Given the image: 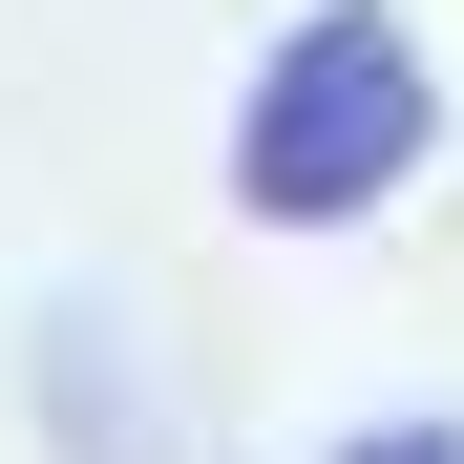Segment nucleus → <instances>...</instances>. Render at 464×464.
I'll use <instances>...</instances> for the list:
<instances>
[{
	"label": "nucleus",
	"instance_id": "1",
	"mask_svg": "<svg viewBox=\"0 0 464 464\" xmlns=\"http://www.w3.org/2000/svg\"><path fill=\"white\" fill-rule=\"evenodd\" d=\"M443 148V63L401 0H295L232 85V211L254 232H359L380 190H422Z\"/></svg>",
	"mask_w": 464,
	"mask_h": 464
},
{
	"label": "nucleus",
	"instance_id": "2",
	"mask_svg": "<svg viewBox=\"0 0 464 464\" xmlns=\"http://www.w3.org/2000/svg\"><path fill=\"white\" fill-rule=\"evenodd\" d=\"M338 464H464V422H359Z\"/></svg>",
	"mask_w": 464,
	"mask_h": 464
}]
</instances>
